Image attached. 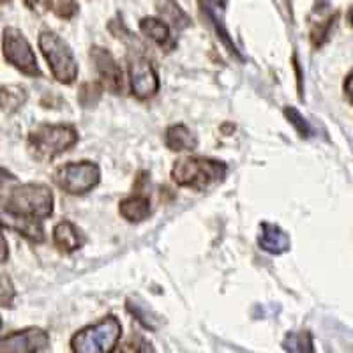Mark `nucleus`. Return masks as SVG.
I'll return each instance as SVG.
<instances>
[{
	"label": "nucleus",
	"instance_id": "1",
	"mask_svg": "<svg viewBox=\"0 0 353 353\" xmlns=\"http://www.w3.org/2000/svg\"><path fill=\"white\" fill-rule=\"evenodd\" d=\"M4 214L12 217L44 221L53 214L52 189L44 184L18 185L4 201Z\"/></svg>",
	"mask_w": 353,
	"mask_h": 353
},
{
	"label": "nucleus",
	"instance_id": "2",
	"mask_svg": "<svg viewBox=\"0 0 353 353\" xmlns=\"http://www.w3.org/2000/svg\"><path fill=\"white\" fill-rule=\"evenodd\" d=\"M225 163L209 157H182L173 165L172 179L181 188L205 191L210 185L217 184L226 176Z\"/></svg>",
	"mask_w": 353,
	"mask_h": 353
},
{
	"label": "nucleus",
	"instance_id": "3",
	"mask_svg": "<svg viewBox=\"0 0 353 353\" xmlns=\"http://www.w3.org/2000/svg\"><path fill=\"white\" fill-rule=\"evenodd\" d=\"M121 336V321L115 316H106L74 334L71 339V348L74 353H113Z\"/></svg>",
	"mask_w": 353,
	"mask_h": 353
},
{
	"label": "nucleus",
	"instance_id": "4",
	"mask_svg": "<svg viewBox=\"0 0 353 353\" xmlns=\"http://www.w3.org/2000/svg\"><path fill=\"white\" fill-rule=\"evenodd\" d=\"M78 132L71 125L43 124L28 134V149L39 161H52L77 145Z\"/></svg>",
	"mask_w": 353,
	"mask_h": 353
},
{
	"label": "nucleus",
	"instance_id": "5",
	"mask_svg": "<svg viewBox=\"0 0 353 353\" xmlns=\"http://www.w3.org/2000/svg\"><path fill=\"white\" fill-rule=\"evenodd\" d=\"M39 50L50 65L53 78L61 83L69 85L77 80L78 64L69 44L55 32L44 30L39 36Z\"/></svg>",
	"mask_w": 353,
	"mask_h": 353
},
{
	"label": "nucleus",
	"instance_id": "6",
	"mask_svg": "<svg viewBox=\"0 0 353 353\" xmlns=\"http://www.w3.org/2000/svg\"><path fill=\"white\" fill-rule=\"evenodd\" d=\"M101 181V170L92 161L68 163L55 173L57 185L69 194H85Z\"/></svg>",
	"mask_w": 353,
	"mask_h": 353
},
{
	"label": "nucleus",
	"instance_id": "7",
	"mask_svg": "<svg viewBox=\"0 0 353 353\" xmlns=\"http://www.w3.org/2000/svg\"><path fill=\"white\" fill-rule=\"evenodd\" d=\"M2 48H4V59L11 65L21 71L27 77H39V64H37L36 53L32 46L27 41V37L18 30V28H6L4 39H2Z\"/></svg>",
	"mask_w": 353,
	"mask_h": 353
},
{
	"label": "nucleus",
	"instance_id": "8",
	"mask_svg": "<svg viewBox=\"0 0 353 353\" xmlns=\"http://www.w3.org/2000/svg\"><path fill=\"white\" fill-rule=\"evenodd\" d=\"M129 83H131L132 96L145 101L150 99L159 90V77L149 59L143 55H134L129 61Z\"/></svg>",
	"mask_w": 353,
	"mask_h": 353
},
{
	"label": "nucleus",
	"instance_id": "9",
	"mask_svg": "<svg viewBox=\"0 0 353 353\" xmlns=\"http://www.w3.org/2000/svg\"><path fill=\"white\" fill-rule=\"evenodd\" d=\"M48 345V332L37 327H30L2 337L0 353H41Z\"/></svg>",
	"mask_w": 353,
	"mask_h": 353
},
{
	"label": "nucleus",
	"instance_id": "10",
	"mask_svg": "<svg viewBox=\"0 0 353 353\" xmlns=\"http://www.w3.org/2000/svg\"><path fill=\"white\" fill-rule=\"evenodd\" d=\"M90 59H92L94 68H96L97 77L101 78L103 87H106L113 94L122 92V69L117 64L112 53L108 50L101 48V46H94L90 50Z\"/></svg>",
	"mask_w": 353,
	"mask_h": 353
},
{
	"label": "nucleus",
	"instance_id": "11",
	"mask_svg": "<svg viewBox=\"0 0 353 353\" xmlns=\"http://www.w3.org/2000/svg\"><path fill=\"white\" fill-rule=\"evenodd\" d=\"M83 235H81V232L77 226L72 225L71 221H61L53 228V244L62 253H74L77 249H80L83 245Z\"/></svg>",
	"mask_w": 353,
	"mask_h": 353
},
{
	"label": "nucleus",
	"instance_id": "12",
	"mask_svg": "<svg viewBox=\"0 0 353 353\" xmlns=\"http://www.w3.org/2000/svg\"><path fill=\"white\" fill-rule=\"evenodd\" d=\"M258 244L263 251L270 254H283L290 249V237L283 232L277 225L272 223H261L260 237H258Z\"/></svg>",
	"mask_w": 353,
	"mask_h": 353
},
{
	"label": "nucleus",
	"instance_id": "13",
	"mask_svg": "<svg viewBox=\"0 0 353 353\" xmlns=\"http://www.w3.org/2000/svg\"><path fill=\"white\" fill-rule=\"evenodd\" d=\"M119 212L129 223H140L150 214V200L145 194H131L119 205Z\"/></svg>",
	"mask_w": 353,
	"mask_h": 353
},
{
	"label": "nucleus",
	"instance_id": "14",
	"mask_svg": "<svg viewBox=\"0 0 353 353\" xmlns=\"http://www.w3.org/2000/svg\"><path fill=\"white\" fill-rule=\"evenodd\" d=\"M165 143L170 150L175 152H185V150H194L198 147V140L193 132L189 131L184 124L170 125L166 129Z\"/></svg>",
	"mask_w": 353,
	"mask_h": 353
},
{
	"label": "nucleus",
	"instance_id": "15",
	"mask_svg": "<svg viewBox=\"0 0 353 353\" xmlns=\"http://www.w3.org/2000/svg\"><path fill=\"white\" fill-rule=\"evenodd\" d=\"M170 25L165 20L159 18H143L140 21V30L149 37L150 41L161 46V48H172V32H170Z\"/></svg>",
	"mask_w": 353,
	"mask_h": 353
},
{
	"label": "nucleus",
	"instance_id": "16",
	"mask_svg": "<svg viewBox=\"0 0 353 353\" xmlns=\"http://www.w3.org/2000/svg\"><path fill=\"white\" fill-rule=\"evenodd\" d=\"M157 11H159L161 18L166 21L175 30H184L191 25V18L179 8L175 0H159L157 2Z\"/></svg>",
	"mask_w": 353,
	"mask_h": 353
},
{
	"label": "nucleus",
	"instance_id": "17",
	"mask_svg": "<svg viewBox=\"0 0 353 353\" xmlns=\"http://www.w3.org/2000/svg\"><path fill=\"white\" fill-rule=\"evenodd\" d=\"M9 226L12 230H17L23 237L32 242H43L44 241V228L43 221L39 219H25V217H12L9 216Z\"/></svg>",
	"mask_w": 353,
	"mask_h": 353
},
{
	"label": "nucleus",
	"instance_id": "18",
	"mask_svg": "<svg viewBox=\"0 0 353 353\" xmlns=\"http://www.w3.org/2000/svg\"><path fill=\"white\" fill-rule=\"evenodd\" d=\"M283 348L288 353H314L313 336L309 330L288 332L283 339Z\"/></svg>",
	"mask_w": 353,
	"mask_h": 353
},
{
	"label": "nucleus",
	"instance_id": "19",
	"mask_svg": "<svg viewBox=\"0 0 353 353\" xmlns=\"http://www.w3.org/2000/svg\"><path fill=\"white\" fill-rule=\"evenodd\" d=\"M27 99V90L20 85H11V87H2V110L8 113L20 108Z\"/></svg>",
	"mask_w": 353,
	"mask_h": 353
},
{
	"label": "nucleus",
	"instance_id": "20",
	"mask_svg": "<svg viewBox=\"0 0 353 353\" xmlns=\"http://www.w3.org/2000/svg\"><path fill=\"white\" fill-rule=\"evenodd\" d=\"M101 94H103V87L99 83H96V81H87V83L81 85L78 101L81 103V106L90 108V106L97 105V101L101 99Z\"/></svg>",
	"mask_w": 353,
	"mask_h": 353
},
{
	"label": "nucleus",
	"instance_id": "21",
	"mask_svg": "<svg viewBox=\"0 0 353 353\" xmlns=\"http://www.w3.org/2000/svg\"><path fill=\"white\" fill-rule=\"evenodd\" d=\"M50 11L62 20H71L78 12L77 0H46Z\"/></svg>",
	"mask_w": 353,
	"mask_h": 353
},
{
	"label": "nucleus",
	"instance_id": "22",
	"mask_svg": "<svg viewBox=\"0 0 353 353\" xmlns=\"http://www.w3.org/2000/svg\"><path fill=\"white\" fill-rule=\"evenodd\" d=\"M285 115H286V119H288L290 124L297 129V132L301 134V137H309V134H311V129H309L307 121H305L304 117L301 115V112H299V110H295L290 106V108H285Z\"/></svg>",
	"mask_w": 353,
	"mask_h": 353
},
{
	"label": "nucleus",
	"instance_id": "23",
	"mask_svg": "<svg viewBox=\"0 0 353 353\" xmlns=\"http://www.w3.org/2000/svg\"><path fill=\"white\" fill-rule=\"evenodd\" d=\"M128 309H129V313L137 318L141 325L147 327V329H156V327H154V323H152V318H150L149 309H147V311H143V304H141V302H132V299H129Z\"/></svg>",
	"mask_w": 353,
	"mask_h": 353
},
{
	"label": "nucleus",
	"instance_id": "24",
	"mask_svg": "<svg viewBox=\"0 0 353 353\" xmlns=\"http://www.w3.org/2000/svg\"><path fill=\"white\" fill-rule=\"evenodd\" d=\"M12 299H14V290H12L11 279L6 274H2V305L4 307L11 305Z\"/></svg>",
	"mask_w": 353,
	"mask_h": 353
},
{
	"label": "nucleus",
	"instance_id": "25",
	"mask_svg": "<svg viewBox=\"0 0 353 353\" xmlns=\"http://www.w3.org/2000/svg\"><path fill=\"white\" fill-rule=\"evenodd\" d=\"M113 353H143V346H141V339H138L137 343H125V345H122L121 348L117 350V352Z\"/></svg>",
	"mask_w": 353,
	"mask_h": 353
},
{
	"label": "nucleus",
	"instance_id": "26",
	"mask_svg": "<svg viewBox=\"0 0 353 353\" xmlns=\"http://www.w3.org/2000/svg\"><path fill=\"white\" fill-rule=\"evenodd\" d=\"M345 96H346V99H348L350 105L353 106V69L345 80Z\"/></svg>",
	"mask_w": 353,
	"mask_h": 353
},
{
	"label": "nucleus",
	"instance_id": "27",
	"mask_svg": "<svg viewBox=\"0 0 353 353\" xmlns=\"http://www.w3.org/2000/svg\"><path fill=\"white\" fill-rule=\"evenodd\" d=\"M25 4L28 9H36L39 6V0H25Z\"/></svg>",
	"mask_w": 353,
	"mask_h": 353
},
{
	"label": "nucleus",
	"instance_id": "28",
	"mask_svg": "<svg viewBox=\"0 0 353 353\" xmlns=\"http://www.w3.org/2000/svg\"><path fill=\"white\" fill-rule=\"evenodd\" d=\"M6 261V239L2 237V263Z\"/></svg>",
	"mask_w": 353,
	"mask_h": 353
},
{
	"label": "nucleus",
	"instance_id": "29",
	"mask_svg": "<svg viewBox=\"0 0 353 353\" xmlns=\"http://www.w3.org/2000/svg\"><path fill=\"white\" fill-rule=\"evenodd\" d=\"M348 21L353 25V6H352V9H350V12H348Z\"/></svg>",
	"mask_w": 353,
	"mask_h": 353
},
{
	"label": "nucleus",
	"instance_id": "30",
	"mask_svg": "<svg viewBox=\"0 0 353 353\" xmlns=\"http://www.w3.org/2000/svg\"><path fill=\"white\" fill-rule=\"evenodd\" d=\"M6 2H8V0H2V4H6Z\"/></svg>",
	"mask_w": 353,
	"mask_h": 353
}]
</instances>
